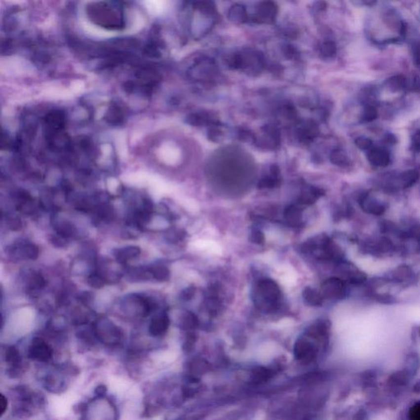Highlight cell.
Here are the masks:
<instances>
[{"mask_svg":"<svg viewBox=\"0 0 420 420\" xmlns=\"http://www.w3.org/2000/svg\"><path fill=\"white\" fill-rule=\"evenodd\" d=\"M8 226L12 229V230H18L21 229L22 224L20 221L19 218L17 217H11L8 219Z\"/></svg>","mask_w":420,"mask_h":420,"instance_id":"ffe728a7","label":"cell"},{"mask_svg":"<svg viewBox=\"0 0 420 420\" xmlns=\"http://www.w3.org/2000/svg\"><path fill=\"white\" fill-rule=\"evenodd\" d=\"M55 229H56L57 233L64 236L66 238L73 237L76 234L75 228L73 226V224H71L68 222L59 223L55 227Z\"/></svg>","mask_w":420,"mask_h":420,"instance_id":"9c48e42d","label":"cell"},{"mask_svg":"<svg viewBox=\"0 0 420 420\" xmlns=\"http://www.w3.org/2000/svg\"><path fill=\"white\" fill-rule=\"evenodd\" d=\"M295 355L300 361L309 363L315 358V350L309 343L300 341L295 346Z\"/></svg>","mask_w":420,"mask_h":420,"instance_id":"3957f363","label":"cell"},{"mask_svg":"<svg viewBox=\"0 0 420 420\" xmlns=\"http://www.w3.org/2000/svg\"><path fill=\"white\" fill-rule=\"evenodd\" d=\"M7 408V400L3 395H1L0 398V412L1 414L4 413Z\"/></svg>","mask_w":420,"mask_h":420,"instance_id":"4316f807","label":"cell"},{"mask_svg":"<svg viewBox=\"0 0 420 420\" xmlns=\"http://www.w3.org/2000/svg\"><path fill=\"white\" fill-rule=\"evenodd\" d=\"M79 299L83 304H87L92 300V295L88 292H83L82 294L80 295Z\"/></svg>","mask_w":420,"mask_h":420,"instance_id":"484cf974","label":"cell"},{"mask_svg":"<svg viewBox=\"0 0 420 420\" xmlns=\"http://www.w3.org/2000/svg\"><path fill=\"white\" fill-rule=\"evenodd\" d=\"M169 327V318L166 314L158 316L153 318L150 324L149 331L151 336L159 337L164 334Z\"/></svg>","mask_w":420,"mask_h":420,"instance_id":"52a82bcc","label":"cell"},{"mask_svg":"<svg viewBox=\"0 0 420 420\" xmlns=\"http://www.w3.org/2000/svg\"><path fill=\"white\" fill-rule=\"evenodd\" d=\"M95 332L98 337L105 343H117L120 339V332L114 323L108 319L98 321L95 325Z\"/></svg>","mask_w":420,"mask_h":420,"instance_id":"6da1fadb","label":"cell"},{"mask_svg":"<svg viewBox=\"0 0 420 420\" xmlns=\"http://www.w3.org/2000/svg\"><path fill=\"white\" fill-rule=\"evenodd\" d=\"M141 249L138 246L130 245V246H126V247L116 249L114 251V255H115V259L117 260V262L120 263L121 265H125L126 262H128L130 260H134V259L138 257L139 255H141Z\"/></svg>","mask_w":420,"mask_h":420,"instance_id":"277c9868","label":"cell"},{"mask_svg":"<svg viewBox=\"0 0 420 420\" xmlns=\"http://www.w3.org/2000/svg\"><path fill=\"white\" fill-rule=\"evenodd\" d=\"M417 179H418V173H416V171H408L401 175V180L406 187L411 186L416 182Z\"/></svg>","mask_w":420,"mask_h":420,"instance_id":"5bb4252c","label":"cell"},{"mask_svg":"<svg viewBox=\"0 0 420 420\" xmlns=\"http://www.w3.org/2000/svg\"><path fill=\"white\" fill-rule=\"evenodd\" d=\"M151 271L152 277L157 280L158 282H166L170 277V272L168 267L163 265H152L149 267Z\"/></svg>","mask_w":420,"mask_h":420,"instance_id":"ba28073f","label":"cell"},{"mask_svg":"<svg viewBox=\"0 0 420 420\" xmlns=\"http://www.w3.org/2000/svg\"><path fill=\"white\" fill-rule=\"evenodd\" d=\"M368 159L376 167H386L390 163V154L383 149H373L368 153Z\"/></svg>","mask_w":420,"mask_h":420,"instance_id":"8992f818","label":"cell"},{"mask_svg":"<svg viewBox=\"0 0 420 420\" xmlns=\"http://www.w3.org/2000/svg\"><path fill=\"white\" fill-rule=\"evenodd\" d=\"M416 58H417V60L419 61V63L420 64V47L419 48L417 52H416Z\"/></svg>","mask_w":420,"mask_h":420,"instance_id":"83f0119b","label":"cell"},{"mask_svg":"<svg viewBox=\"0 0 420 420\" xmlns=\"http://www.w3.org/2000/svg\"><path fill=\"white\" fill-rule=\"evenodd\" d=\"M386 83L388 87L392 90H402L406 85V79L403 76H395L393 77L390 78Z\"/></svg>","mask_w":420,"mask_h":420,"instance_id":"4fadbf2b","label":"cell"},{"mask_svg":"<svg viewBox=\"0 0 420 420\" xmlns=\"http://www.w3.org/2000/svg\"><path fill=\"white\" fill-rule=\"evenodd\" d=\"M305 298L307 301H309L311 304L318 303L319 298L318 295L316 294L315 292H313V290H309L308 292H306Z\"/></svg>","mask_w":420,"mask_h":420,"instance_id":"603a6c76","label":"cell"},{"mask_svg":"<svg viewBox=\"0 0 420 420\" xmlns=\"http://www.w3.org/2000/svg\"><path fill=\"white\" fill-rule=\"evenodd\" d=\"M410 420H420V402L414 405L409 412Z\"/></svg>","mask_w":420,"mask_h":420,"instance_id":"d6986e66","label":"cell"},{"mask_svg":"<svg viewBox=\"0 0 420 420\" xmlns=\"http://www.w3.org/2000/svg\"><path fill=\"white\" fill-rule=\"evenodd\" d=\"M106 283V279L104 277V275L101 274L100 272H92L91 274L88 277V284L90 285V287L95 289L102 288Z\"/></svg>","mask_w":420,"mask_h":420,"instance_id":"30bf717a","label":"cell"},{"mask_svg":"<svg viewBox=\"0 0 420 420\" xmlns=\"http://www.w3.org/2000/svg\"><path fill=\"white\" fill-rule=\"evenodd\" d=\"M52 349L41 338H35L29 349V356L33 360L46 362L52 357Z\"/></svg>","mask_w":420,"mask_h":420,"instance_id":"7a4b0ae2","label":"cell"},{"mask_svg":"<svg viewBox=\"0 0 420 420\" xmlns=\"http://www.w3.org/2000/svg\"><path fill=\"white\" fill-rule=\"evenodd\" d=\"M377 117H378V111L373 106H367L364 109L363 115H362V117H363V120L364 121H374V120L376 119Z\"/></svg>","mask_w":420,"mask_h":420,"instance_id":"2e32d148","label":"cell"},{"mask_svg":"<svg viewBox=\"0 0 420 420\" xmlns=\"http://www.w3.org/2000/svg\"><path fill=\"white\" fill-rule=\"evenodd\" d=\"M13 250L23 258L28 260H37L39 256V248L37 245L27 241H20L13 246Z\"/></svg>","mask_w":420,"mask_h":420,"instance_id":"5b68a950","label":"cell"},{"mask_svg":"<svg viewBox=\"0 0 420 420\" xmlns=\"http://www.w3.org/2000/svg\"><path fill=\"white\" fill-rule=\"evenodd\" d=\"M194 371H197L198 373H204L207 370V364L204 362L200 361L197 362L194 364V366L192 367Z\"/></svg>","mask_w":420,"mask_h":420,"instance_id":"d4e9b609","label":"cell"},{"mask_svg":"<svg viewBox=\"0 0 420 420\" xmlns=\"http://www.w3.org/2000/svg\"><path fill=\"white\" fill-rule=\"evenodd\" d=\"M107 119L110 120L111 123H120V121L122 119V113L120 108L117 106H113L112 112H109Z\"/></svg>","mask_w":420,"mask_h":420,"instance_id":"9a60e30c","label":"cell"},{"mask_svg":"<svg viewBox=\"0 0 420 420\" xmlns=\"http://www.w3.org/2000/svg\"><path fill=\"white\" fill-rule=\"evenodd\" d=\"M18 355L19 354H18L17 350L14 347H10L7 350V360L9 362L16 361V360H18V357H19V355Z\"/></svg>","mask_w":420,"mask_h":420,"instance_id":"7402d4cb","label":"cell"},{"mask_svg":"<svg viewBox=\"0 0 420 420\" xmlns=\"http://www.w3.org/2000/svg\"><path fill=\"white\" fill-rule=\"evenodd\" d=\"M355 143H356V146L361 150H369L372 146L371 140L367 138V137H359L355 141Z\"/></svg>","mask_w":420,"mask_h":420,"instance_id":"e0dca14e","label":"cell"},{"mask_svg":"<svg viewBox=\"0 0 420 420\" xmlns=\"http://www.w3.org/2000/svg\"><path fill=\"white\" fill-rule=\"evenodd\" d=\"M46 282L39 273H34L30 277L29 287L31 290H41L45 287Z\"/></svg>","mask_w":420,"mask_h":420,"instance_id":"8fae6325","label":"cell"},{"mask_svg":"<svg viewBox=\"0 0 420 420\" xmlns=\"http://www.w3.org/2000/svg\"><path fill=\"white\" fill-rule=\"evenodd\" d=\"M412 148L416 151H420V131H417L412 138Z\"/></svg>","mask_w":420,"mask_h":420,"instance_id":"cb8c5ba5","label":"cell"},{"mask_svg":"<svg viewBox=\"0 0 420 420\" xmlns=\"http://www.w3.org/2000/svg\"><path fill=\"white\" fill-rule=\"evenodd\" d=\"M194 323H195V319L191 313H187L182 322L183 326L187 328H192L194 325Z\"/></svg>","mask_w":420,"mask_h":420,"instance_id":"44dd1931","label":"cell"},{"mask_svg":"<svg viewBox=\"0 0 420 420\" xmlns=\"http://www.w3.org/2000/svg\"><path fill=\"white\" fill-rule=\"evenodd\" d=\"M67 239L68 238L61 236L59 234H57V235L52 236L50 240H51L52 244L57 246V247H64L68 244L67 243Z\"/></svg>","mask_w":420,"mask_h":420,"instance_id":"ac0fdd59","label":"cell"},{"mask_svg":"<svg viewBox=\"0 0 420 420\" xmlns=\"http://www.w3.org/2000/svg\"><path fill=\"white\" fill-rule=\"evenodd\" d=\"M271 375H272V372L270 371L269 369L260 368L253 373V381L257 383H261L263 382L267 381V379H269Z\"/></svg>","mask_w":420,"mask_h":420,"instance_id":"7c38bea8","label":"cell"}]
</instances>
